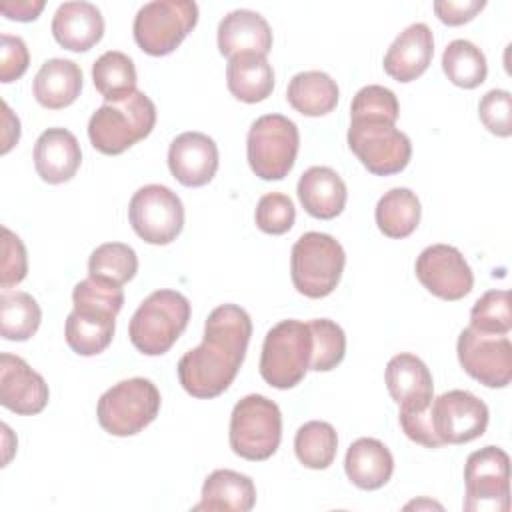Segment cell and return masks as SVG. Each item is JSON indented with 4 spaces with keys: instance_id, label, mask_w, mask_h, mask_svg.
I'll list each match as a JSON object with an SVG mask.
<instances>
[{
    "instance_id": "cell-32",
    "label": "cell",
    "mask_w": 512,
    "mask_h": 512,
    "mask_svg": "<svg viewBox=\"0 0 512 512\" xmlns=\"http://www.w3.org/2000/svg\"><path fill=\"white\" fill-rule=\"evenodd\" d=\"M442 70L454 86L472 90L486 80L488 64L484 52L470 40H452L442 54Z\"/></svg>"
},
{
    "instance_id": "cell-40",
    "label": "cell",
    "mask_w": 512,
    "mask_h": 512,
    "mask_svg": "<svg viewBox=\"0 0 512 512\" xmlns=\"http://www.w3.org/2000/svg\"><path fill=\"white\" fill-rule=\"evenodd\" d=\"M480 122L488 132L508 138L512 134V96L508 90H490L480 98L478 104Z\"/></svg>"
},
{
    "instance_id": "cell-14",
    "label": "cell",
    "mask_w": 512,
    "mask_h": 512,
    "mask_svg": "<svg viewBox=\"0 0 512 512\" xmlns=\"http://www.w3.org/2000/svg\"><path fill=\"white\" fill-rule=\"evenodd\" d=\"M458 362L468 376L488 388H506L512 380V344L508 336L464 328L456 344Z\"/></svg>"
},
{
    "instance_id": "cell-39",
    "label": "cell",
    "mask_w": 512,
    "mask_h": 512,
    "mask_svg": "<svg viewBox=\"0 0 512 512\" xmlns=\"http://www.w3.org/2000/svg\"><path fill=\"white\" fill-rule=\"evenodd\" d=\"M254 220L262 232L280 236V234H286L294 226L296 208L286 194L268 192L258 200Z\"/></svg>"
},
{
    "instance_id": "cell-7",
    "label": "cell",
    "mask_w": 512,
    "mask_h": 512,
    "mask_svg": "<svg viewBox=\"0 0 512 512\" xmlns=\"http://www.w3.org/2000/svg\"><path fill=\"white\" fill-rule=\"evenodd\" d=\"M230 448L252 462L268 460L282 440V414L274 400L248 394L236 402L230 414Z\"/></svg>"
},
{
    "instance_id": "cell-2",
    "label": "cell",
    "mask_w": 512,
    "mask_h": 512,
    "mask_svg": "<svg viewBox=\"0 0 512 512\" xmlns=\"http://www.w3.org/2000/svg\"><path fill=\"white\" fill-rule=\"evenodd\" d=\"M72 302L74 310L64 324L66 344L80 356L104 352L114 338L116 314L124 306V290L88 276L74 286Z\"/></svg>"
},
{
    "instance_id": "cell-11",
    "label": "cell",
    "mask_w": 512,
    "mask_h": 512,
    "mask_svg": "<svg viewBox=\"0 0 512 512\" xmlns=\"http://www.w3.org/2000/svg\"><path fill=\"white\" fill-rule=\"evenodd\" d=\"M198 22V6L192 0H154L134 16V40L150 56L174 52Z\"/></svg>"
},
{
    "instance_id": "cell-4",
    "label": "cell",
    "mask_w": 512,
    "mask_h": 512,
    "mask_svg": "<svg viewBox=\"0 0 512 512\" xmlns=\"http://www.w3.org/2000/svg\"><path fill=\"white\" fill-rule=\"evenodd\" d=\"M190 320V302L176 290L152 292L132 314L128 336L146 356L166 354Z\"/></svg>"
},
{
    "instance_id": "cell-17",
    "label": "cell",
    "mask_w": 512,
    "mask_h": 512,
    "mask_svg": "<svg viewBox=\"0 0 512 512\" xmlns=\"http://www.w3.org/2000/svg\"><path fill=\"white\" fill-rule=\"evenodd\" d=\"M50 398L46 380L14 354L0 356V404L14 414L32 416L46 408Z\"/></svg>"
},
{
    "instance_id": "cell-1",
    "label": "cell",
    "mask_w": 512,
    "mask_h": 512,
    "mask_svg": "<svg viewBox=\"0 0 512 512\" xmlns=\"http://www.w3.org/2000/svg\"><path fill=\"white\" fill-rule=\"evenodd\" d=\"M252 336V320L238 304L214 308L204 324V340L188 350L176 370L194 398H216L234 382Z\"/></svg>"
},
{
    "instance_id": "cell-46",
    "label": "cell",
    "mask_w": 512,
    "mask_h": 512,
    "mask_svg": "<svg viewBox=\"0 0 512 512\" xmlns=\"http://www.w3.org/2000/svg\"><path fill=\"white\" fill-rule=\"evenodd\" d=\"M2 112H4V132H2V154H8L10 148L18 142L20 138V120L12 114L6 102H2Z\"/></svg>"
},
{
    "instance_id": "cell-8",
    "label": "cell",
    "mask_w": 512,
    "mask_h": 512,
    "mask_svg": "<svg viewBox=\"0 0 512 512\" xmlns=\"http://www.w3.org/2000/svg\"><path fill=\"white\" fill-rule=\"evenodd\" d=\"M160 402V392L148 378L122 380L100 396L98 424L112 436H134L154 422Z\"/></svg>"
},
{
    "instance_id": "cell-28",
    "label": "cell",
    "mask_w": 512,
    "mask_h": 512,
    "mask_svg": "<svg viewBox=\"0 0 512 512\" xmlns=\"http://www.w3.org/2000/svg\"><path fill=\"white\" fill-rule=\"evenodd\" d=\"M226 84L230 94L246 104L266 100L274 90V70L266 56L244 52L228 58Z\"/></svg>"
},
{
    "instance_id": "cell-13",
    "label": "cell",
    "mask_w": 512,
    "mask_h": 512,
    "mask_svg": "<svg viewBox=\"0 0 512 512\" xmlns=\"http://www.w3.org/2000/svg\"><path fill=\"white\" fill-rule=\"evenodd\" d=\"M134 232L148 244L164 246L184 228V206L176 192L162 184H148L134 192L128 204Z\"/></svg>"
},
{
    "instance_id": "cell-19",
    "label": "cell",
    "mask_w": 512,
    "mask_h": 512,
    "mask_svg": "<svg viewBox=\"0 0 512 512\" xmlns=\"http://www.w3.org/2000/svg\"><path fill=\"white\" fill-rule=\"evenodd\" d=\"M386 388L400 412H422L434 400V382L428 366L414 354L402 352L390 358L384 372Z\"/></svg>"
},
{
    "instance_id": "cell-22",
    "label": "cell",
    "mask_w": 512,
    "mask_h": 512,
    "mask_svg": "<svg viewBox=\"0 0 512 512\" xmlns=\"http://www.w3.org/2000/svg\"><path fill=\"white\" fill-rule=\"evenodd\" d=\"M54 40L72 52H86L104 36L102 12L90 2H64L52 18Z\"/></svg>"
},
{
    "instance_id": "cell-24",
    "label": "cell",
    "mask_w": 512,
    "mask_h": 512,
    "mask_svg": "<svg viewBox=\"0 0 512 512\" xmlns=\"http://www.w3.org/2000/svg\"><path fill=\"white\" fill-rule=\"evenodd\" d=\"M296 192L302 208L318 220H332L342 214L348 198L344 180L328 166L308 168L300 176Z\"/></svg>"
},
{
    "instance_id": "cell-42",
    "label": "cell",
    "mask_w": 512,
    "mask_h": 512,
    "mask_svg": "<svg viewBox=\"0 0 512 512\" xmlns=\"http://www.w3.org/2000/svg\"><path fill=\"white\" fill-rule=\"evenodd\" d=\"M30 64L26 42L20 36L0 34V80L4 84L18 80Z\"/></svg>"
},
{
    "instance_id": "cell-29",
    "label": "cell",
    "mask_w": 512,
    "mask_h": 512,
    "mask_svg": "<svg viewBox=\"0 0 512 512\" xmlns=\"http://www.w3.org/2000/svg\"><path fill=\"white\" fill-rule=\"evenodd\" d=\"M338 84L332 76L320 70H306L292 76L286 88L288 104L302 116L318 118L332 112L338 104Z\"/></svg>"
},
{
    "instance_id": "cell-25",
    "label": "cell",
    "mask_w": 512,
    "mask_h": 512,
    "mask_svg": "<svg viewBox=\"0 0 512 512\" xmlns=\"http://www.w3.org/2000/svg\"><path fill=\"white\" fill-rule=\"evenodd\" d=\"M256 504V486L250 476L220 468L208 474L202 484L200 502L192 510L206 512H248Z\"/></svg>"
},
{
    "instance_id": "cell-43",
    "label": "cell",
    "mask_w": 512,
    "mask_h": 512,
    "mask_svg": "<svg viewBox=\"0 0 512 512\" xmlns=\"http://www.w3.org/2000/svg\"><path fill=\"white\" fill-rule=\"evenodd\" d=\"M398 420H400V426H402L404 434L412 442L422 444L426 448H440L442 446V442L436 438L434 428H432L430 408H426L422 412H398Z\"/></svg>"
},
{
    "instance_id": "cell-45",
    "label": "cell",
    "mask_w": 512,
    "mask_h": 512,
    "mask_svg": "<svg viewBox=\"0 0 512 512\" xmlns=\"http://www.w3.org/2000/svg\"><path fill=\"white\" fill-rule=\"evenodd\" d=\"M44 10V0H2L0 12L8 20L18 22H32Z\"/></svg>"
},
{
    "instance_id": "cell-34",
    "label": "cell",
    "mask_w": 512,
    "mask_h": 512,
    "mask_svg": "<svg viewBox=\"0 0 512 512\" xmlns=\"http://www.w3.org/2000/svg\"><path fill=\"white\" fill-rule=\"evenodd\" d=\"M42 310L28 292H4L0 296V334L12 342L32 338L40 326Z\"/></svg>"
},
{
    "instance_id": "cell-35",
    "label": "cell",
    "mask_w": 512,
    "mask_h": 512,
    "mask_svg": "<svg viewBox=\"0 0 512 512\" xmlns=\"http://www.w3.org/2000/svg\"><path fill=\"white\" fill-rule=\"evenodd\" d=\"M138 272V256L124 242H106L92 250L88 258L90 278L104 280L114 286L130 282Z\"/></svg>"
},
{
    "instance_id": "cell-20",
    "label": "cell",
    "mask_w": 512,
    "mask_h": 512,
    "mask_svg": "<svg viewBox=\"0 0 512 512\" xmlns=\"http://www.w3.org/2000/svg\"><path fill=\"white\" fill-rule=\"evenodd\" d=\"M434 56V36L428 24L416 22L402 30L384 56V72L396 82H412L420 78Z\"/></svg>"
},
{
    "instance_id": "cell-21",
    "label": "cell",
    "mask_w": 512,
    "mask_h": 512,
    "mask_svg": "<svg viewBox=\"0 0 512 512\" xmlns=\"http://www.w3.org/2000/svg\"><path fill=\"white\" fill-rule=\"evenodd\" d=\"M82 162L76 136L66 128L44 130L34 144V168L48 184H64L74 178Z\"/></svg>"
},
{
    "instance_id": "cell-27",
    "label": "cell",
    "mask_w": 512,
    "mask_h": 512,
    "mask_svg": "<svg viewBox=\"0 0 512 512\" xmlns=\"http://www.w3.org/2000/svg\"><path fill=\"white\" fill-rule=\"evenodd\" d=\"M34 98L48 110H60L76 102L82 90V70L66 58L46 60L34 76Z\"/></svg>"
},
{
    "instance_id": "cell-16",
    "label": "cell",
    "mask_w": 512,
    "mask_h": 512,
    "mask_svg": "<svg viewBox=\"0 0 512 512\" xmlns=\"http://www.w3.org/2000/svg\"><path fill=\"white\" fill-rule=\"evenodd\" d=\"M420 284L436 298L454 302L474 286V274L462 252L450 244H432L420 252L414 266Z\"/></svg>"
},
{
    "instance_id": "cell-26",
    "label": "cell",
    "mask_w": 512,
    "mask_h": 512,
    "mask_svg": "<svg viewBox=\"0 0 512 512\" xmlns=\"http://www.w3.org/2000/svg\"><path fill=\"white\" fill-rule=\"evenodd\" d=\"M344 470L356 488L378 490L390 480L394 472V458L380 440L358 438L346 452Z\"/></svg>"
},
{
    "instance_id": "cell-30",
    "label": "cell",
    "mask_w": 512,
    "mask_h": 512,
    "mask_svg": "<svg viewBox=\"0 0 512 512\" xmlns=\"http://www.w3.org/2000/svg\"><path fill=\"white\" fill-rule=\"evenodd\" d=\"M376 224L378 230L388 238H406L410 236L422 216L418 196L408 188H392L388 190L376 204Z\"/></svg>"
},
{
    "instance_id": "cell-37",
    "label": "cell",
    "mask_w": 512,
    "mask_h": 512,
    "mask_svg": "<svg viewBox=\"0 0 512 512\" xmlns=\"http://www.w3.org/2000/svg\"><path fill=\"white\" fill-rule=\"evenodd\" d=\"M470 326L484 334L506 336L512 330L510 312V292L508 290H488L484 292L470 310Z\"/></svg>"
},
{
    "instance_id": "cell-12",
    "label": "cell",
    "mask_w": 512,
    "mask_h": 512,
    "mask_svg": "<svg viewBox=\"0 0 512 512\" xmlns=\"http://www.w3.org/2000/svg\"><path fill=\"white\" fill-rule=\"evenodd\" d=\"M468 512L510 510V458L498 446H484L466 458L464 466Z\"/></svg>"
},
{
    "instance_id": "cell-33",
    "label": "cell",
    "mask_w": 512,
    "mask_h": 512,
    "mask_svg": "<svg viewBox=\"0 0 512 512\" xmlns=\"http://www.w3.org/2000/svg\"><path fill=\"white\" fill-rule=\"evenodd\" d=\"M338 450V434L332 424L310 420L302 424L294 436V452L300 464L312 470L328 468Z\"/></svg>"
},
{
    "instance_id": "cell-41",
    "label": "cell",
    "mask_w": 512,
    "mask_h": 512,
    "mask_svg": "<svg viewBox=\"0 0 512 512\" xmlns=\"http://www.w3.org/2000/svg\"><path fill=\"white\" fill-rule=\"evenodd\" d=\"M28 272V256L22 240L6 226H2V264L0 286L4 290L20 284Z\"/></svg>"
},
{
    "instance_id": "cell-6",
    "label": "cell",
    "mask_w": 512,
    "mask_h": 512,
    "mask_svg": "<svg viewBox=\"0 0 512 512\" xmlns=\"http://www.w3.org/2000/svg\"><path fill=\"white\" fill-rule=\"evenodd\" d=\"M312 334L308 322L282 320L266 332L260 354V376L278 390L300 384L310 370Z\"/></svg>"
},
{
    "instance_id": "cell-3",
    "label": "cell",
    "mask_w": 512,
    "mask_h": 512,
    "mask_svg": "<svg viewBox=\"0 0 512 512\" xmlns=\"http://www.w3.org/2000/svg\"><path fill=\"white\" fill-rule=\"evenodd\" d=\"M156 124V106L140 90L130 96L104 102L88 122V138L92 146L108 156L126 152L144 140Z\"/></svg>"
},
{
    "instance_id": "cell-31",
    "label": "cell",
    "mask_w": 512,
    "mask_h": 512,
    "mask_svg": "<svg viewBox=\"0 0 512 512\" xmlns=\"http://www.w3.org/2000/svg\"><path fill=\"white\" fill-rule=\"evenodd\" d=\"M92 80L106 102H116L136 92V66L124 52L108 50L94 62Z\"/></svg>"
},
{
    "instance_id": "cell-15",
    "label": "cell",
    "mask_w": 512,
    "mask_h": 512,
    "mask_svg": "<svg viewBox=\"0 0 512 512\" xmlns=\"http://www.w3.org/2000/svg\"><path fill=\"white\" fill-rule=\"evenodd\" d=\"M488 416V406L468 390H448L430 404L432 428L442 446L480 438L486 432Z\"/></svg>"
},
{
    "instance_id": "cell-18",
    "label": "cell",
    "mask_w": 512,
    "mask_h": 512,
    "mask_svg": "<svg viewBox=\"0 0 512 512\" xmlns=\"http://www.w3.org/2000/svg\"><path fill=\"white\" fill-rule=\"evenodd\" d=\"M168 168L182 186H204L218 170V146L202 132H182L168 148Z\"/></svg>"
},
{
    "instance_id": "cell-10",
    "label": "cell",
    "mask_w": 512,
    "mask_h": 512,
    "mask_svg": "<svg viewBox=\"0 0 512 512\" xmlns=\"http://www.w3.org/2000/svg\"><path fill=\"white\" fill-rule=\"evenodd\" d=\"M298 148V126L282 114L256 118L246 136L248 164L262 180L286 178L296 162Z\"/></svg>"
},
{
    "instance_id": "cell-44",
    "label": "cell",
    "mask_w": 512,
    "mask_h": 512,
    "mask_svg": "<svg viewBox=\"0 0 512 512\" xmlns=\"http://www.w3.org/2000/svg\"><path fill=\"white\" fill-rule=\"evenodd\" d=\"M484 6V0H436L434 12L440 22L448 26H462L470 22Z\"/></svg>"
},
{
    "instance_id": "cell-36",
    "label": "cell",
    "mask_w": 512,
    "mask_h": 512,
    "mask_svg": "<svg viewBox=\"0 0 512 512\" xmlns=\"http://www.w3.org/2000/svg\"><path fill=\"white\" fill-rule=\"evenodd\" d=\"M312 334V358L310 370L328 372L336 368L346 354V334L344 330L328 318H314L308 322Z\"/></svg>"
},
{
    "instance_id": "cell-38",
    "label": "cell",
    "mask_w": 512,
    "mask_h": 512,
    "mask_svg": "<svg viewBox=\"0 0 512 512\" xmlns=\"http://www.w3.org/2000/svg\"><path fill=\"white\" fill-rule=\"evenodd\" d=\"M400 114L398 98L380 84H368L356 92L350 104V118H382L396 124Z\"/></svg>"
},
{
    "instance_id": "cell-5",
    "label": "cell",
    "mask_w": 512,
    "mask_h": 512,
    "mask_svg": "<svg viewBox=\"0 0 512 512\" xmlns=\"http://www.w3.org/2000/svg\"><path fill=\"white\" fill-rule=\"evenodd\" d=\"M344 264V248L334 236L322 232H306L292 246V284L306 298H324L336 290L344 272Z\"/></svg>"
},
{
    "instance_id": "cell-23",
    "label": "cell",
    "mask_w": 512,
    "mask_h": 512,
    "mask_svg": "<svg viewBox=\"0 0 512 512\" xmlns=\"http://www.w3.org/2000/svg\"><path fill=\"white\" fill-rule=\"evenodd\" d=\"M272 48V30L254 10H232L218 24V50L222 56L254 52L266 56Z\"/></svg>"
},
{
    "instance_id": "cell-9",
    "label": "cell",
    "mask_w": 512,
    "mask_h": 512,
    "mask_svg": "<svg viewBox=\"0 0 512 512\" xmlns=\"http://www.w3.org/2000/svg\"><path fill=\"white\" fill-rule=\"evenodd\" d=\"M346 138L352 154L374 176L402 172L412 156L410 138L382 118H350Z\"/></svg>"
}]
</instances>
